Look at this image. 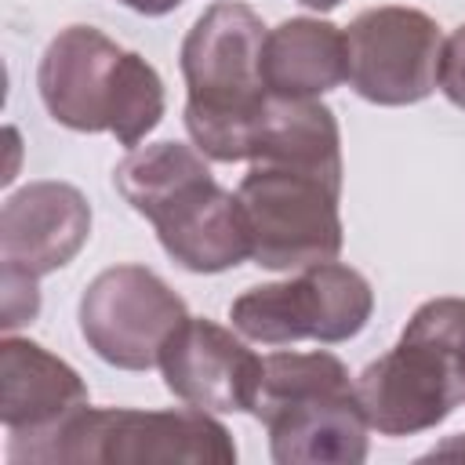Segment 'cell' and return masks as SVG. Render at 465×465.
Here are the masks:
<instances>
[{
    "label": "cell",
    "mask_w": 465,
    "mask_h": 465,
    "mask_svg": "<svg viewBox=\"0 0 465 465\" xmlns=\"http://www.w3.org/2000/svg\"><path fill=\"white\" fill-rule=\"evenodd\" d=\"M116 193L142 214L167 258L189 272H225L251 258L236 193L222 189L203 153L182 142L134 145L113 171Z\"/></svg>",
    "instance_id": "cell-1"
},
{
    "label": "cell",
    "mask_w": 465,
    "mask_h": 465,
    "mask_svg": "<svg viewBox=\"0 0 465 465\" xmlns=\"http://www.w3.org/2000/svg\"><path fill=\"white\" fill-rule=\"evenodd\" d=\"M265 33V22L247 4L222 0L211 4L182 40L185 131L207 160H251L272 98L262 76Z\"/></svg>",
    "instance_id": "cell-2"
},
{
    "label": "cell",
    "mask_w": 465,
    "mask_h": 465,
    "mask_svg": "<svg viewBox=\"0 0 465 465\" xmlns=\"http://www.w3.org/2000/svg\"><path fill=\"white\" fill-rule=\"evenodd\" d=\"M36 91L47 116L69 131H109L134 149L163 120L160 73L94 25H65L40 54Z\"/></svg>",
    "instance_id": "cell-3"
},
{
    "label": "cell",
    "mask_w": 465,
    "mask_h": 465,
    "mask_svg": "<svg viewBox=\"0 0 465 465\" xmlns=\"http://www.w3.org/2000/svg\"><path fill=\"white\" fill-rule=\"evenodd\" d=\"M251 414L265 425L276 465H360L371 450L356 378L327 349L262 356Z\"/></svg>",
    "instance_id": "cell-4"
},
{
    "label": "cell",
    "mask_w": 465,
    "mask_h": 465,
    "mask_svg": "<svg viewBox=\"0 0 465 465\" xmlns=\"http://www.w3.org/2000/svg\"><path fill=\"white\" fill-rule=\"evenodd\" d=\"M360 407L378 436H414L465 407V298L421 302L396 345L356 378Z\"/></svg>",
    "instance_id": "cell-5"
},
{
    "label": "cell",
    "mask_w": 465,
    "mask_h": 465,
    "mask_svg": "<svg viewBox=\"0 0 465 465\" xmlns=\"http://www.w3.org/2000/svg\"><path fill=\"white\" fill-rule=\"evenodd\" d=\"M11 465H232L236 443L229 429L200 407L134 411V407H84L51 436L22 447H4Z\"/></svg>",
    "instance_id": "cell-6"
},
{
    "label": "cell",
    "mask_w": 465,
    "mask_h": 465,
    "mask_svg": "<svg viewBox=\"0 0 465 465\" xmlns=\"http://www.w3.org/2000/svg\"><path fill=\"white\" fill-rule=\"evenodd\" d=\"M251 258L262 269H305L341 254V171L302 160H251L236 185Z\"/></svg>",
    "instance_id": "cell-7"
},
{
    "label": "cell",
    "mask_w": 465,
    "mask_h": 465,
    "mask_svg": "<svg viewBox=\"0 0 465 465\" xmlns=\"http://www.w3.org/2000/svg\"><path fill=\"white\" fill-rule=\"evenodd\" d=\"M371 280L338 258L305 265L291 280L247 287L229 305L232 331L262 345H294L305 338L338 345L356 338L371 323Z\"/></svg>",
    "instance_id": "cell-8"
},
{
    "label": "cell",
    "mask_w": 465,
    "mask_h": 465,
    "mask_svg": "<svg viewBox=\"0 0 465 465\" xmlns=\"http://www.w3.org/2000/svg\"><path fill=\"white\" fill-rule=\"evenodd\" d=\"M76 320L98 360L120 371H149L160 363L171 334L189 320V309L153 269L113 265L84 287Z\"/></svg>",
    "instance_id": "cell-9"
},
{
    "label": "cell",
    "mask_w": 465,
    "mask_h": 465,
    "mask_svg": "<svg viewBox=\"0 0 465 465\" xmlns=\"http://www.w3.org/2000/svg\"><path fill=\"white\" fill-rule=\"evenodd\" d=\"M349 87L374 105H414L436 91L443 33L418 7L381 4L345 25Z\"/></svg>",
    "instance_id": "cell-10"
},
{
    "label": "cell",
    "mask_w": 465,
    "mask_h": 465,
    "mask_svg": "<svg viewBox=\"0 0 465 465\" xmlns=\"http://www.w3.org/2000/svg\"><path fill=\"white\" fill-rule=\"evenodd\" d=\"M156 367L174 400L211 414H251L262 381V356L243 334L203 316H189L171 334Z\"/></svg>",
    "instance_id": "cell-11"
},
{
    "label": "cell",
    "mask_w": 465,
    "mask_h": 465,
    "mask_svg": "<svg viewBox=\"0 0 465 465\" xmlns=\"http://www.w3.org/2000/svg\"><path fill=\"white\" fill-rule=\"evenodd\" d=\"M91 236V203L69 182H29L0 207V269L47 276L65 269Z\"/></svg>",
    "instance_id": "cell-12"
},
{
    "label": "cell",
    "mask_w": 465,
    "mask_h": 465,
    "mask_svg": "<svg viewBox=\"0 0 465 465\" xmlns=\"http://www.w3.org/2000/svg\"><path fill=\"white\" fill-rule=\"evenodd\" d=\"M91 403L87 381L33 338L4 334L0 341V421L7 447L51 436L62 421Z\"/></svg>",
    "instance_id": "cell-13"
},
{
    "label": "cell",
    "mask_w": 465,
    "mask_h": 465,
    "mask_svg": "<svg viewBox=\"0 0 465 465\" xmlns=\"http://www.w3.org/2000/svg\"><path fill=\"white\" fill-rule=\"evenodd\" d=\"M262 76L269 94L280 98H320L349 80L345 29L327 18H283L265 33Z\"/></svg>",
    "instance_id": "cell-14"
},
{
    "label": "cell",
    "mask_w": 465,
    "mask_h": 465,
    "mask_svg": "<svg viewBox=\"0 0 465 465\" xmlns=\"http://www.w3.org/2000/svg\"><path fill=\"white\" fill-rule=\"evenodd\" d=\"M40 280L33 276H22V272H11V269H0V291H4V331L15 334V327L36 320L40 312Z\"/></svg>",
    "instance_id": "cell-15"
},
{
    "label": "cell",
    "mask_w": 465,
    "mask_h": 465,
    "mask_svg": "<svg viewBox=\"0 0 465 465\" xmlns=\"http://www.w3.org/2000/svg\"><path fill=\"white\" fill-rule=\"evenodd\" d=\"M436 87L447 94L450 105L465 109V22L443 36V54H440V80Z\"/></svg>",
    "instance_id": "cell-16"
},
{
    "label": "cell",
    "mask_w": 465,
    "mask_h": 465,
    "mask_svg": "<svg viewBox=\"0 0 465 465\" xmlns=\"http://www.w3.org/2000/svg\"><path fill=\"white\" fill-rule=\"evenodd\" d=\"M138 15H149V18H160V15H171L174 7H182V0H116Z\"/></svg>",
    "instance_id": "cell-17"
},
{
    "label": "cell",
    "mask_w": 465,
    "mask_h": 465,
    "mask_svg": "<svg viewBox=\"0 0 465 465\" xmlns=\"http://www.w3.org/2000/svg\"><path fill=\"white\" fill-rule=\"evenodd\" d=\"M425 458H465V432L447 436V440H443V443H436Z\"/></svg>",
    "instance_id": "cell-18"
},
{
    "label": "cell",
    "mask_w": 465,
    "mask_h": 465,
    "mask_svg": "<svg viewBox=\"0 0 465 465\" xmlns=\"http://www.w3.org/2000/svg\"><path fill=\"white\" fill-rule=\"evenodd\" d=\"M298 4H305V7H312V11H334L341 0H298Z\"/></svg>",
    "instance_id": "cell-19"
}]
</instances>
